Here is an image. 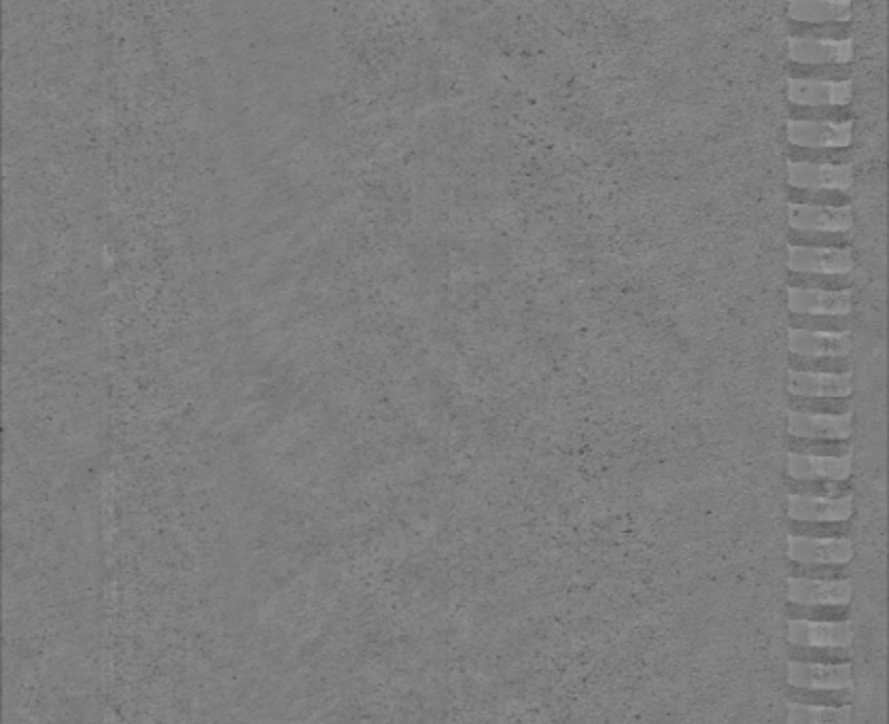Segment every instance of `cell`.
I'll use <instances>...</instances> for the list:
<instances>
[{"label": "cell", "mask_w": 889, "mask_h": 724, "mask_svg": "<svg viewBox=\"0 0 889 724\" xmlns=\"http://www.w3.org/2000/svg\"><path fill=\"white\" fill-rule=\"evenodd\" d=\"M788 642L800 646H839L849 648L853 642V623L847 620H805L790 618Z\"/></svg>", "instance_id": "obj_1"}, {"label": "cell", "mask_w": 889, "mask_h": 724, "mask_svg": "<svg viewBox=\"0 0 889 724\" xmlns=\"http://www.w3.org/2000/svg\"><path fill=\"white\" fill-rule=\"evenodd\" d=\"M853 495L845 497H809L788 493V519L807 523H832L851 521Z\"/></svg>", "instance_id": "obj_2"}, {"label": "cell", "mask_w": 889, "mask_h": 724, "mask_svg": "<svg viewBox=\"0 0 889 724\" xmlns=\"http://www.w3.org/2000/svg\"><path fill=\"white\" fill-rule=\"evenodd\" d=\"M853 434V412L845 415H817V412L788 410V436L849 440Z\"/></svg>", "instance_id": "obj_3"}, {"label": "cell", "mask_w": 889, "mask_h": 724, "mask_svg": "<svg viewBox=\"0 0 889 724\" xmlns=\"http://www.w3.org/2000/svg\"><path fill=\"white\" fill-rule=\"evenodd\" d=\"M853 599V584L849 578L841 580H815L788 576V601L805 603V606H849Z\"/></svg>", "instance_id": "obj_4"}, {"label": "cell", "mask_w": 889, "mask_h": 724, "mask_svg": "<svg viewBox=\"0 0 889 724\" xmlns=\"http://www.w3.org/2000/svg\"><path fill=\"white\" fill-rule=\"evenodd\" d=\"M786 680L790 686H803V688H853V667L851 661L843 663L790 661Z\"/></svg>", "instance_id": "obj_5"}, {"label": "cell", "mask_w": 889, "mask_h": 724, "mask_svg": "<svg viewBox=\"0 0 889 724\" xmlns=\"http://www.w3.org/2000/svg\"><path fill=\"white\" fill-rule=\"evenodd\" d=\"M788 559L798 563H849L853 559V542L843 538H807L788 536Z\"/></svg>", "instance_id": "obj_6"}, {"label": "cell", "mask_w": 889, "mask_h": 724, "mask_svg": "<svg viewBox=\"0 0 889 724\" xmlns=\"http://www.w3.org/2000/svg\"><path fill=\"white\" fill-rule=\"evenodd\" d=\"M788 310L811 315H851L853 293L851 289L824 291L788 287Z\"/></svg>", "instance_id": "obj_7"}, {"label": "cell", "mask_w": 889, "mask_h": 724, "mask_svg": "<svg viewBox=\"0 0 889 724\" xmlns=\"http://www.w3.org/2000/svg\"><path fill=\"white\" fill-rule=\"evenodd\" d=\"M853 349L851 332H809L790 327L788 351L813 357H849Z\"/></svg>", "instance_id": "obj_8"}, {"label": "cell", "mask_w": 889, "mask_h": 724, "mask_svg": "<svg viewBox=\"0 0 889 724\" xmlns=\"http://www.w3.org/2000/svg\"><path fill=\"white\" fill-rule=\"evenodd\" d=\"M788 393L847 398L853 393V372H800L788 370Z\"/></svg>", "instance_id": "obj_9"}, {"label": "cell", "mask_w": 889, "mask_h": 724, "mask_svg": "<svg viewBox=\"0 0 889 724\" xmlns=\"http://www.w3.org/2000/svg\"><path fill=\"white\" fill-rule=\"evenodd\" d=\"M853 474V455H800L788 453L790 478H832L847 480Z\"/></svg>", "instance_id": "obj_10"}, {"label": "cell", "mask_w": 889, "mask_h": 724, "mask_svg": "<svg viewBox=\"0 0 889 724\" xmlns=\"http://www.w3.org/2000/svg\"><path fill=\"white\" fill-rule=\"evenodd\" d=\"M788 270L798 272H851L853 253L849 249L790 247Z\"/></svg>", "instance_id": "obj_11"}, {"label": "cell", "mask_w": 889, "mask_h": 724, "mask_svg": "<svg viewBox=\"0 0 889 724\" xmlns=\"http://www.w3.org/2000/svg\"><path fill=\"white\" fill-rule=\"evenodd\" d=\"M851 85L849 81H790L788 100L800 105H849Z\"/></svg>", "instance_id": "obj_12"}, {"label": "cell", "mask_w": 889, "mask_h": 724, "mask_svg": "<svg viewBox=\"0 0 889 724\" xmlns=\"http://www.w3.org/2000/svg\"><path fill=\"white\" fill-rule=\"evenodd\" d=\"M790 223L792 228H809V230H851V209H830V206H800L790 204Z\"/></svg>", "instance_id": "obj_13"}, {"label": "cell", "mask_w": 889, "mask_h": 724, "mask_svg": "<svg viewBox=\"0 0 889 724\" xmlns=\"http://www.w3.org/2000/svg\"><path fill=\"white\" fill-rule=\"evenodd\" d=\"M851 122L849 124H790V143L809 147H836L849 145Z\"/></svg>", "instance_id": "obj_14"}, {"label": "cell", "mask_w": 889, "mask_h": 724, "mask_svg": "<svg viewBox=\"0 0 889 724\" xmlns=\"http://www.w3.org/2000/svg\"><path fill=\"white\" fill-rule=\"evenodd\" d=\"M792 60L798 62H849L851 56V43L849 41H803L792 39L790 41Z\"/></svg>", "instance_id": "obj_15"}, {"label": "cell", "mask_w": 889, "mask_h": 724, "mask_svg": "<svg viewBox=\"0 0 889 724\" xmlns=\"http://www.w3.org/2000/svg\"><path fill=\"white\" fill-rule=\"evenodd\" d=\"M788 17L805 22L851 20L849 0H792Z\"/></svg>", "instance_id": "obj_16"}, {"label": "cell", "mask_w": 889, "mask_h": 724, "mask_svg": "<svg viewBox=\"0 0 889 724\" xmlns=\"http://www.w3.org/2000/svg\"><path fill=\"white\" fill-rule=\"evenodd\" d=\"M788 32L790 39H803V41H849L853 24L851 20L805 22L788 17Z\"/></svg>", "instance_id": "obj_17"}, {"label": "cell", "mask_w": 889, "mask_h": 724, "mask_svg": "<svg viewBox=\"0 0 889 724\" xmlns=\"http://www.w3.org/2000/svg\"><path fill=\"white\" fill-rule=\"evenodd\" d=\"M851 175L847 166H815V164H792L790 183L807 187H847Z\"/></svg>", "instance_id": "obj_18"}, {"label": "cell", "mask_w": 889, "mask_h": 724, "mask_svg": "<svg viewBox=\"0 0 889 724\" xmlns=\"http://www.w3.org/2000/svg\"><path fill=\"white\" fill-rule=\"evenodd\" d=\"M851 705H807L790 701V724H849Z\"/></svg>", "instance_id": "obj_19"}, {"label": "cell", "mask_w": 889, "mask_h": 724, "mask_svg": "<svg viewBox=\"0 0 889 724\" xmlns=\"http://www.w3.org/2000/svg\"><path fill=\"white\" fill-rule=\"evenodd\" d=\"M790 164H815V166H847L853 160V149L849 145L836 147H809L790 143L788 147Z\"/></svg>", "instance_id": "obj_20"}, {"label": "cell", "mask_w": 889, "mask_h": 724, "mask_svg": "<svg viewBox=\"0 0 889 724\" xmlns=\"http://www.w3.org/2000/svg\"><path fill=\"white\" fill-rule=\"evenodd\" d=\"M788 117L803 124H849L853 111L849 105H800L788 100Z\"/></svg>", "instance_id": "obj_21"}, {"label": "cell", "mask_w": 889, "mask_h": 724, "mask_svg": "<svg viewBox=\"0 0 889 724\" xmlns=\"http://www.w3.org/2000/svg\"><path fill=\"white\" fill-rule=\"evenodd\" d=\"M788 202L800 206H830V209H841V206H851L853 198L843 187H807L790 183Z\"/></svg>", "instance_id": "obj_22"}, {"label": "cell", "mask_w": 889, "mask_h": 724, "mask_svg": "<svg viewBox=\"0 0 889 724\" xmlns=\"http://www.w3.org/2000/svg\"><path fill=\"white\" fill-rule=\"evenodd\" d=\"M788 75H790V79H798V81H832V83H843V81H851V77H853V66H851V62H822V64H811V62L790 60Z\"/></svg>", "instance_id": "obj_23"}, {"label": "cell", "mask_w": 889, "mask_h": 724, "mask_svg": "<svg viewBox=\"0 0 889 724\" xmlns=\"http://www.w3.org/2000/svg\"><path fill=\"white\" fill-rule=\"evenodd\" d=\"M790 247H811V249H849L851 232L849 230H809V228H790L788 232Z\"/></svg>", "instance_id": "obj_24"}, {"label": "cell", "mask_w": 889, "mask_h": 724, "mask_svg": "<svg viewBox=\"0 0 889 724\" xmlns=\"http://www.w3.org/2000/svg\"><path fill=\"white\" fill-rule=\"evenodd\" d=\"M788 493L809 495V497H845L853 495V482L847 480H832V478H786Z\"/></svg>", "instance_id": "obj_25"}, {"label": "cell", "mask_w": 889, "mask_h": 724, "mask_svg": "<svg viewBox=\"0 0 889 724\" xmlns=\"http://www.w3.org/2000/svg\"><path fill=\"white\" fill-rule=\"evenodd\" d=\"M851 285H853L851 272H798V270H788V287L839 291V289H851Z\"/></svg>", "instance_id": "obj_26"}, {"label": "cell", "mask_w": 889, "mask_h": 724, "mask_svg": "<svg viewBox=\"0 0 889 724\" xmlns=\"http://www.w3.org/2000/svg\"><path fill=\"white\" fill-rule=\"evenodd\" d=\"M788 410L817 412V415H845V412H853V402L851 395H847V398H824V395L788 393Z\"/></svg>", "instance_id": "obj_27"}, {"label": "cell", "mask_w": 889, "mask_h": 724, "mask_svg": "<svg viewBox=\"0 0 889 724\" xmlns=\"http://www.w3.org/2000/svg\"><path fill=\"white\" fill-rule=\"evenodd\" d=\"M788 701L807 705H851L853 688H803L788 684Z\"/></svg>", "instance_id": "obj_28"}, {"label": "cell", "mask_w": 889, "mask_h": 724, "mask_svg": "<svg viewBox=\"0 0 889 724\" xmlns=\"http://www.w3.org/2000/svg\"><path fill=\"white\" fill-rule=\"evenodd\" d=\"M788 325L809 332H851V315H811V313H790Z\"/></svg>", "instance_id": "obj_29"}, {"label": "cell", "mask_w": 889, "mask_h": 724, "mask_svg": "<svg viewBox=\"0 0 889 724\" xmlns=\"http://www.w3.org/2000/svg\"><path fill=\"white\" fill-rule=\"evenodd\" d=\"M790 661H805V663H843V661H851V652L849 648H839V646H800V644H790V652H788Z\"/></svg>", "instance_id": "obj_30"}, {"label": "cell", "mask_w": 889, "mask_h": 724, "mask_svg": "<svg viewBox=\"0 0 889 724\" xmlns=\"http://www.w3.org/2000/svg\"><path fill=\"white\" fill-rule=\"evenodd\" d=\"M849 563H798L790 561L788 576L792 578H815V580H841L849 578Z\"/></svg>", "instance_id": "obj_31"}, {"label": "cell", "mask_w": 889, "mask_h": 724, "mask_svg": "<svg viewBox=\"0 0 889 724\" xmlns=\"http://www.w3.org/2000/svg\"><path fill=\"white\" fill-rule=\"evenodd\" d=\"M788 448L800 455H845L851 453L849 440H824V438H796L788 436Z\"/></svg>", "instance_id": "obj_32"}, {"label": "cell", "mask_w": 889, "mask_h": 724, "mask_svg": "<svg viewBox=\"0 0 889 724\" xmlns=\"http://www.w3.org/2000/svg\"><path fill=\"white\" fill-rule=\"evenodd\" d=\"M849 357H813L790 353V370L800 372H847L851 370Z\"/></svg>", "instance_id": "obj_33"}, {"label": "cell", "mask_w": 889, "mask_h": 724, "mask_svg": "<svg viewBox=\"0 0 889 724\" xmlns=\"http://www.w3.org/2000/svg\"><path fill=\"white\" fill-rule=\"evenodd\" d=\"M788 618H805V620H847L851 618L849 606H824V603H815V606H805V603L788 601Z\"/></svg>", "instance_id": "obj_34"}, {"label": "cell", "mask_w": 889, "mask_h": 724, "mask_svg": "<svg viewBox=\"0 0 889 724\" xmlns=\"http://www.w3.org/2000/svg\"><path fill=\"white\" fill-rule=\"evenodd\" d=\"M792 536H807V538H843L849 536V521H832V523H807V521H792L788 523Z\"/></svg>", "instance_id": "obj_35"}]
</instances>
